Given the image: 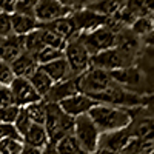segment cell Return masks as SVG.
Instances as JSON below:
<instances>
[{
	"mask_svg": "<svg viewBox=\"0 0 154 154\" xmlns=\"http://www.w3.org/2000/svg\"><path fill=\"white\" fill-rule=\"evenodd\" d=\"M88 116L100 134L123 130L131 123V109H123L103 103H97L96 106H93L88 111Z\"/></svg>",
	"mask_w": 154,
	"mask_h": 154,
	"instance_id": "obj_1",
	"label": "cell"
},
{
	"mask_svg": "<svg viewBox=\"0 0 154 154\" xmlns=\"http://www.w3.org/2000/svg\"><path fill=\"white\" fill-rule=\"evenodd\" d=\"M89 99H93L97 103H103L109 106H117L123 109H136V108H145L148 105V96H139L136 93H131L128 89L112 83L109 88H106L105 91H102L99 94L88 96Z\"/></svg>",
	"mask_w": 154,
	"mask_h": 154,
	"instance_id": "obj_2",
	"label": "cell"
},
{
	"mask_svg": "<svg viewBox=\"0 0 154 154\" xmlns=\"http://www.w3.org/2000/svg\"><path fill=\"white\" fill-rule=\"evenodd\" d=\"M109 77L116 85H119L131 93H136L139 96L151 94V80H148V72H145L136 65L109 71Z\"/></svg>",
	"mask_w": 154,
	"mask_h": 154,
	"instance_id": "obj_3",
	"label": "cell"
},
{
	"mask_svg": "<svg viewBox=\"0 0 154 154\" xmlns=\"http://www.w3.org/2000/svg\"><path fill=\"white\" fill-rule=\"evenodd\" d=\"M43 126L46 130L49 143H56L63 136L72 134L74 117L63 112L59 103H46V116Z\"/></svg>",
	"mask_w": 154,
	"mask_h": 154,
	"instance_id": "obj_4",
	"label": "cell"
},
{
	"mask_svg": "<svg viewBox=\"0 0 154 154\" xmlns=\"http://www.w3.org/2000/svg\"><path fill=\"white\" fill-rule=\"evenodd\" d=\"M72 136L75 137L77 143L80 145L85 154H94L97 151L100 133L96 128V125L93 123V120L89 119L88 114H82L74 119Z\"/></svg>",
	"mask_w": 154,
	"mask_h": 154,
	"instance_id": "obj_5",
	"label": "cell"
},
{
	"mask_svg": "<svg viewBox=\"0 0 154 154\" xmlns=\"http://www.w3.org/2000/svg\"><path fill=\"white\" fill-rule=\"evenodd\" d=\"M77 38L85 46L89 56H96L97 53H102V51L111 49L116 46V34L109 28H106L105 25L93 31L80 32L77 35Z\"/></svg>",
	"mask_w": 154,
	"mask_h": 154,
	"instance_id": "obj_6",
	"label": "cell"
},
{
	"mask_svg": "<svg viewBox=\"0 0 154 154\" xmlns=\"http://www.w3.org/2000/svg\"><path fill=\"white\" fill-rule=\"evenodd\" d=\"M77 82H79L80 94H85V96L99 94L114 83L108 71H103L96 66H89L85 72L77 75Z\"/></svg>",
	"mask_w": 154,
	"mask_h": 154,
	"instance_id": "obj_7",
	"label": "cell"
},
{
	"mask_svg": "<svg viewBox=\"0 0 154 154\" xmlns=\"http://www.w3.org/2000/svg\"><path fill=\"white\" fill-rule=\"evenodd\" d=\"M63 57H65L74 77L80 75L91 66V56L88 54V51L79 42L77 37L66 42V46L63 49Z\"/></svg>",
	"mask_w": 154,
	"mask_h": 154,
	"instance_id": "obj_8",
	"label": "cell"
},
{
	"mask_svg": "<svg viewBox=\"0 0 154 154\" xmlns=\"http://www.w3.org/2000/svg\"><path fill=\"white\" fill-rule=\"evenodd\" d=\"M134 63H136V60L133 57L123 54L117 48L105 49V51H102V53H97L96 56H91V66L100 68V69L108 71V72L133 66Z\"/></svg>",
	"mask_w": 154,
	"mask_h": 154,
	"instance_id": "obj_9",
	"label": "cell"
},
{
	"mask_svg": "<svg viewBox=\"0 0 154 154\" xmlns=\"http://www.w3.org/2000/svg\"><path fill=\"white\" fill-rule=\"evenodd\" d=\"M72 12L69 6L62 5L59 0H38L34 8V19L37 23H48L62 17H66Z\"/></svg>",
	"mask_w": 154,
	"mask_h": 154,
	"instance_id": "obj_10",
	"label": "cell"
},
{
	"mask_svg": "<svg viewBox=\"0 0 154 154\" xmlns=\"http://www.w3.org/2000/svg\"><path fill=\"white\" fill-rule=\"evenodd\" d=\"M9 89L12 93V97H14V103L19 108H25L31 103L42 100V97L31 86L28 79H23V77H14V80L9 85Z\"/></svg>",
	"mask_w": 154,
	"mask_h": 154,
	"instance_id": "obj_11",
	"label": "cell"
},
{
	"mask_svg": "<svg viewBox=\"0 0 154 154\" xmlns=\"http://www.w3.org/2000/svg\"><path fill=\"white\" fill-rule=\"evenodd\" d=\"M72 23H74V28L77 32H88V31H93L99 26H103L106 23L108 17H103L97 14V12H93L86 8H82V9H75L69 14Z\"/></svg>",
	"mask_w": 154,
	"mask_h": 154,
	"instance_id": "obj_12",
	"label": "cell"
},
{
	"mask_svg": "<svg viewBox=\"0 0 154 154\" xmlns=\"http://www.w3.org/2000/svg\"><path fill=\"white\" fill-rule=\"evenodd\" d=\"M131 139H134L131 136V131L130 128H123V130H117V131H111V133H103L100 134L99 137V145H97V149L102 148V149H109V151H114V152H122L123 148L131 142Z\"/></svg>",
	"mask_w": 154,
	"mask_h": 154,
	"instance_id": "obj_13",
	"label": "cell"
},
{
	"mask_svg": "<svg viewBox=\"0 0 154 154\" xmlns=\"http://www.w3.org/2000/svg\"><path fill=\"white\" fill-rule=\"evenodd\" d=\"M114 48L120 49L123 54L130 56L136 60L140 56V53L143 51L145 46H143L142 40H140L130 28H123L116 34V46Z\"/></svg>",
	"mask_w": 154,
	"mask_h": 154,
	"instance_id": "obj_14",
	"label": "cell"
},
{
	"mask_svg": "<svg viewBox=\"0 0 154 154\" xmlns=\"http://www.w3.org/2000/svg\"><path fill=\"white\" fill-rule=\"evenodd\" d=\"M75 94H80L77 77H74V79H68V80H63V82L53 83V86H51V89L48 91V94L42 100L46 102V103H59V102L65 100L68 97H72Z\"/></svg>",
	"mask_w": 154,
	"mask_h": 154,
	"instance_id": "obj_15",
	"label": "cell"
},
{
	"mask_svg": "<svg viewBox=\"0 0 154 154\" xmlns=\"http://www.w3.org/2000/svg\"><path fill=\"white\" fill-rule=\"evenodd\" d=\"M96 105H97V102H94L93 99H89L85 94H75L72 97H68L65 100L59 102V106L62 108V111L74 119L82 114H88V111Z\"/></svg>",
	"mask_w": 154,
	"mask_h": 154,
	"instance_id": "obj_16",
	"label": "cell"
},
{
	"mask_svg": "<svg viewBox=\"0 0 154 154\" xmlns=\"http://www.w3.org/2000/svg\"><path fill=\"white\" fill-rule=\"evenodd\" d=\"M23 53V35L11 34L9 37L3 38L0 45V60L11 65L20 54Z\"/></svg>",
	"mask_w": 154,
	"mask_h": 154,
	"instance_id": "obj_17",
	"label": "cell"
},
{
	"mask_svg": "<svg viewBox=\"0 0 154 154\" xmlns=\"http://www.w3.org/2000/svg\"><path fill=\"white\" fill-rule=\"evenodd\" d=\"M40 68L48 74V77L53 80V83L63 82V80H68V79H74V75H72V72L68 66L65 57L54 60V62H49L46 65H40Z\"/></svg>",
	"mask_w": 154,
	"mask_h": 154,
	"instance_id": "obj_18",
	"label": "cell"
},
{
	"mask_svg": "<svg viewBox=\"0 0 154 154\" xmlns=\"http://www.w3.org/2000/svg\"><path fill=\"white\" fill-rule=\"evenodd\" d=\"M37 68H38V65H37L34 56L25 53V51L11 63V69H12V72H14V75L16 77H23V79H28Z\"/></svg>",
	"mask_w": 154,
	"mask_h": 154,
	"instance_id": "obj_19",
	"label": "cell"
},
{
	"mask_svg": "<svg viewBox=\"0 0 154 154\" xmlns=\"http://www.w3.org/2000/svg\"><path fill=\"white\" fill-rule=\"evenodd\" d=\"M11 16V26H12V34L16 35H26L31 31L37 29V20L34 16H26V14H19V12H12Z\"/></svg>",
	"mask_w": 154,
	"mask_h": 154,
	"instance_id": "obj_20",
	"label": "cell"
},
{
	"mask_svg": "<svg viewBox=\"0 0 154 154\" xmlns=\"http://www.w3.org/2000/svg\"><path fill=\"white\" fill-rule=\"evenodd\" d=\"M23 143L28 145V146H34V148L43 149L49 143V139H48L45 126L43 125L32 123L29 126V130L26 131V134L23 136Z\"/></svg>",
	"mask_w": 154,
	"mask_h": 154,
	"instance_id": "obj_21",
	"label": "cell"
},
{
	"mask_svg": "<svg viewBox=\"0 0 154 154\" xmlns=\"http://www.w3.org/2000/svg\"><path fill=\"white\" fill-rule=\"evenodd\" d=\"M28 82L31 83V86L37 91V94L40 96L42 99L48 94V91L51 89V86H53V80L48 77V74L38 66L29 77H28Z\"/></svg>",
	"mask_w": 154,
	"mask_h": 154,
	"instance_id": "obj_22",
	"label": "cell"
},
{
	"mask_svg": "<svg viewBox=\"0 0 154 154\" xmlns=\"http://www.w3.org/2000/svg\"><path fill=\"white\" fill-rule=\"evenodd\" d=\"M123 3H125V0H100L97 3L86 5L85 8L93 12H97V14L103 16V17H112L117 11H120Z\"/></svg>",
	"mask_w": 154,
	"mask_h": 154,
	"instance_id": "obj_23",
	"label": "cell"
},
{
	"mask_svg": "<svg viewBox=\"0 0 154 154\" xmlns=\"http://www.w3.org/2000/svg\"><path fill=\"white\" fill-rule=\"evenodd\" d=\"M130 29L140 38V40H143L146 37H152V14L137 17L130 26Z\"/></svg>",
	"mask_w": 154,
	"mask_h": 154,
	"instance_id": "obj_24",
	"label": "cell"
},
{
	"mask_svg": "<svg viewBox=\"0 0 154 154\" xmlns=\"http://www.w3.org/2000/svg\"><path fill=\"white\" fill-rule=\"evenodd\" d=\"M54 148L57 154H85L72 134L63 136L60 140H57L54 143Z\"/></svg>",
	"mask_w": 154,
	"mask_h": 154,
	"instance_id": "obj_25",
	"label": "cell"
},
{
	"mask_svg": "<svg viewBox=\"0 0 154 154\" xmlns=\"http://www.w3.org/2000/svg\"><path fill=\"white\" fill-rule=\"evenodd\" d=\"M42 48H45V45H43V40H42V32H40L38 28L31 31L26 35H23V51L25 53L34 56Z\"/></svg>",
	"mask_w": 154,
	"mask_h": 154,
	"instance_id": "obj_26",
	"label": "cell"
},
{
	"mask_svg": "<svg viewBox=\"0 0 154 154\" xmlns=\"http://www.w3.org/2000/svg\"><path fill=\"white\" fill-rule=\"evenodd\" d=\"M26 111L28 117L32 123H37V125H43L45 123V116H46V103L43 100H38L35 103H31L28 106L23 108Z\"/></svg>",
	"mask_w": 154,
	"mask_h": 154,
	"instance_id": "obj_27",
	"label": "cell"
},
{
	"mask_svg": "<svg viewBox=\"0 0 154 154\" xmlns=\"http://www.w3.org/2000/svg\"><path fill=\"white\" fill-rule=\"evenodd\" d=\"M38 29H40V32H42V40H43L45 46L56 48V49H60V51L65 49L66 40L62 35H59L57 32L51 31V29H46V28H38Z\"/></svg>",
	"mask_w": 154,
	"mask_h": 154,
	"instance_id": "obj_28",
	"label": "cell"
},
{
	"mask_svg": "<svg viewBox=\"0 0 154 154\" xmlns=\"http://www.w3.org/2000/svg\"><path fill=\"white\" fill-rule=\"evenodd\" d=\"M63 57V51L60 49H56V48H49V46H45L38 51L37 54H34V59L37 62V65H46L49 62H54V60H59Z\"/></svg>",
	"mask_w": 154,
	"mask_h": 154,
	"instance_id": "obj_29",
	"label": "cell"
},
{
	"mask_svg": "<svg viewBox=\"0 0 154 154\" xmlns=\"http://www.w3.org/2000/svg\"><path fill=\"white\" fill-rule=\"evenodd\" d=\"M14 128H16V131L23 137L25 134H26V131L29 130V126L32 125V122L29 120V117H28V114H26V111H25L23 108H20V111H19V114H17V117H16V120H14Z\"/></svg>",
	"mask_w": 154,
	"mask_h": 154,
	"instance_id": "obj_30",
	"label": "cell"
},
{
	"mask_svg": "<svg viewBox=\"0 0 154 154\" xmlns=\"http://www.w3.org/2000/svg\"><path fill=\"white\" fill-rule=\"evenodd\" d=\"M38 0H16L14 12L19 14H26V16H34V8Z\"/></svg>",
	"mask_w": 154,
	"mask_h": 154,
	"instance_id": "obj_31",
	"label": "cell"
},
{
	"mask_svg": "<svg viewBox=\"0 0 154 154\" xmlns=\"http://www.w3.org/2000/svg\"><path fill=\"white\" fill-rule=\"evenodd\" d=\"M19 111H20V108L17 105L0 108V122H2V123H14Z\"/></svg>",
	"mask_w": 154,
	"mask_h": 154,
	"instance_id": "obj_32",
	"label": "cell"
},
{
	"mask_svg": "<svg viewBox=\"0 0 154 154\" xmlns=\"http://www.w3.org/2000/svg\"><path fill=\"white\" fill-rule=\"evenodd\" d=\"M14 77L16 75L11 69V65H8V63L0 60V83H2L3 86H9L11 82L14 80Z\"/></svg>",
	"mask_w": 154,
	"mask_h": 154,
	"instance_id": "obj_33",
	"label": "cell"
},
{
	"mask_svg": "<svg viewBox=\"0 0 154 154\" xmlns=\"http://www.w3.org/2000/svg\"><path fill=\"white\" fill-rule=\"evenodd\" d=\"M23 139L17 131L12 123H2L0 122V142L2 140H6V139Z\"/></svg>",
	"mask_w": 154,
	"mask_h": 154,
	"instance_id": "obj_34",
	"label": "cell"
},
{
	"mask_svg": "<svg viewBox=\"0 0 154 154\" xmlns=\"http://www.w3.org/2000/svg\"><path fill=\"white\" fill-rule=\"evenodd\" d=\"M12 34V26H11V16L6 12H0V37L6 38Z\"/></svg>",
	"mask_w": 154,
	"mask_h": 154,
	"instance_id": "obj_35",
	"label": "cell"
},
{
	"mask_svg": "<svg viewBox=\"0 0 154 154\" xmlns=\"http://www.w3.org/2000/svg\"><path fill=\"white\" fill-rule=\"evenodd\" d=\"M2 143L5 145V148L8 149L9 154H20L25 143H23V139H6V140H2Z\"/></svg>",
	"mask_w": 154,
	"mask_h": 154,
	"instance_id": "obj_36",
	"label": "cell"
},
{
	"mask_svg": "<svg viewBox=\"0 0 154 154\" xmlns=\"http://www.w3.org/2000/svg\"><path fill=\"white\" fill-rule=\"evenodd\" d=\"M11 105H16L11 89H9V86H2L0 88V108L11 106Z\"/></svg>",
	"mask_w": 154,
	"mask_h": 154,
	"instance_id": "obj_37",
	"label": "cell"
},
{
	"mask_svg": "<svg viewBox=\"0 0 154 154\" xmlns=\"http://www.w3.org/2000/svg\"><path fill=\"white\" fill-rule=\"evenodd\" d=\"M16 6V0H0V9L6 14H12Z\"/></svg>",
	"mask_w": 154,
	"mask_h": 154,
	"instance_id": "obj_38",
	"label": "cell"
},
{
	"mask_svg": "<svg viewBox=\"0 0 154 154\" xmlns=\"http://www.w3.org/2000/svg\"><path fill=\"white\" fill-rule=\"evenodd\" d=\"M20 154H42V149H40V148H34V146L25 145Z\"/></svg>",
	"mask_w": 154,
	"mask_h": 154,
	"instance_id": "obj_39",
	"label": "cell"
},
{
	"mask_svg": "<svg viewBox=\"0 0 154 154\" xmlns=\"http://www.w3.org/2000/svg\"><path fill=\"white\" fill-rule=\"evenodd\" d=\"M42 154H57V152H56V148H54V143H48V145L42 149Z\"/></svg>",
	"mask_w": 154,
	"mask_h": 154,
	"instance_id": "obj_40",
	"label": "cell"
},
{
	"mask_svg": "<svg viewBox=\"0 0 154 154\" xmlns=\"http://www.w3.org/2000/svg\"><path fill=\"white\" fill-rule=\"evenodd\" d=\"M94 154H119V152H114V151H109V149H102V148H99Z\"/></svg>",
	"mask_w": 154,
	"mask_h": 154,
	"instance_id": "obj_41",
	"label": "cell"
},
{
	"mask_svg": "<svg viewBox=\"0 0 154 154\" xmlns=\"http://www.w3.org/2000/svg\"><path fill=\"white\" fill-rule=\"evenodd\" d=\"M0 154H9V152H8V149L5 148V145H3L2 142H0Z\"/></svg>",
	"mask_w": 154,
	"mask_h": 154,
	"instance_id": "obj_42",
	"label": "cell"
},
{
	"mask_svg": "<svg viewBox=\"0 0 154 154\" xmlns=\"http://www.w3.org/2000/svg\"><path fill=\"white\" fill-rule=\"evenodd\" d=\"M97 2H100V0H86L85 6H86V5H91V3H97ZM85 6H83V8H85Z\"/></svg>",
	"mask_w": 154,
	"mask_h": 154,
	"instance_id": "obj_43",
	"label": "cell"
},
{
	"mask_svg": "<svg viewBox=\"0 0 154 154\" xmlns=\"http://www.w3.org/2000/svg\"><path fill=\"white\" fill-rule=\"evenodd\" d=\"M2 42H3V38H2V37H0V45H2Z\"/></svg>",
	"mask_w": 154,
	"mask_h": 154,
	"instance_id": "obj_44",
	"label": "cell"
},
{
	"mask_svg": "<svg viewBox=\"0 0 154 154\" xmlns=\"http://www.w3.org/2000/svg\"><path fill=\"white\" fill-rule=\"evenodd\" d=\"M2 86H3V85H2V83H0V88H2Z\"/></svg>",
	"mask_w": 154,
	"mask_h": 154,
	"instance_id": "obj_45",
	"label": "cell"
},
{
	"mask_svg": "<svg viewBox=\"0 0 154 154\" xmlns=\"http://www.w3.org/2000/svg\"><path fill=\"white\" fill-rule=\"evenodd\" d=\"M148 154H152V152H148Z\"/></svg>",
	"mask_w": 154,
	"mask_h": 154,
	"instance_id": "obj_46",
	"label": "cell"
},
{
	"mask_svg": "<svg viewBox=\"0 0 154 154\" xmlns=\"http://www.w3.org/2000/svg\"><path fill=\"white\" fill-rule=\"evenodd\" d=\"M0 12H2V9H0Z\"/></svg>",
	"mask_w": 154,
	"mask_h": 154,
	"instance_id": "obj_47",
	"label": "cell"
}]
</instances>
